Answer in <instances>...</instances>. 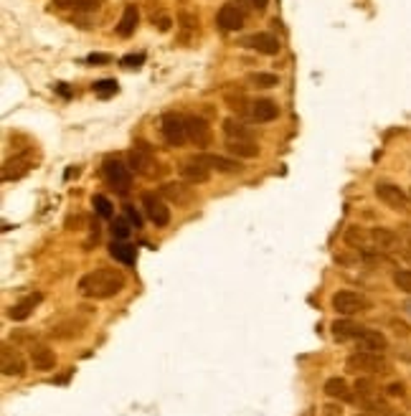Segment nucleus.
Returning a JSON list of instances; mask_svg holds the SVG:
<instances>
[{
  "label": "nucleus",
  "instance_id": "1",
  "mask_svg": "<svg viewBox=\"0 0 411 416\" xmlns=\"http://www.w3.org/2000/svg\"><path fill=\"white\" fill-rule=\"evenodd\" d=\"M79 292L89 299H110L125 290V274L112 267H99L79 279Z\"/></svg>",
  "mask_w": 411,
  "mask_h": 416
},
{
  "label": "nucleus",
  "instance_id": "2",
  "mask_svg": "<svg viewBox=\"0 0 411 416\" xmlns=\"http://www.w3.org/2000/svg\"><path fill=\"white\" fill-rule=\"evenodd\" d=\"M345 368L350 373H368V376H381L389 373L391 363L384 358V353H366V350H356L348 355Z\"/></svg>",
  "mask_w": 411,
  "mask_h": 416
},
{
  "label": "nucleus",
  "instance_id": "3",
  "mask_svg": "<svg viewBox=\"0 0 411 416\" xmlns=\"http://www.w3.org/2000/svg\"><path fill=\"white\" fill-rule=\"evenodd\" d=\"M127 160H130V168H133L135 173L147 178V181H155V178H160L163 175V165L158 163V158H155L153 150H150L147 145L133 147L130 155H127Z\"/></svg>",
  "mask_w": 411,
  "mask_h": 416
},
{
  "label": "nucleus",
  "instance_id": "4",
  "mask_svg": "<svg viewBox=\"0 0 411 416\" xmlns=\"http://www.w3.org/2000/svg\"><path fill=\"white\" fill-rule=\"evenodd\" d=\"M333 310L338 312V315H345V318H350V315H358V312H366L371 307V302L366 297H363L361 292H353V290H341L333 295Z\"/></svg>",
  "mask_w": 411,
  "mask_h": 416
},
{
  "label": "nucleus",
  "instance_id": "5",
  "mask_svg": "<svg viewBox=\"0 0 411 416\" xmlns=\"http://www.w3.org/2000/svg\"><path fill=\"white\" fill-rule=\"evenodd\" d=\"M160 135L165 140L167 145H183V142H188V127H186V117L181 114H175V112H167L163 114L160 119Z\"/></svg>",
  "mask_w": 411,
  "mask_h": 416
},
{
  "label": "nucleus",
  "instance_id": "6",
  "mask_svg": "<svg viewBox=\"0 0 411 416\" xmlns=\"http://www.w3.org/2000/svg\"><path fill=\"white\" fill-rule=\"evenodd\" d=\"M105 178L117 193H127L133 188V168H127L119 160H107L105 163Z\"/></svg>",
  "mask_w": 411,
  "mask_h": 416
},
{
  "label": "nucleus",
  "instance_id": "7",
  "mask_svg": "<svg viewBox=\"0 0 411 416\" xmlns=\"http://www.w3.org/2000/svg\"><path fill=\"white\" fill-rule=\"evenodd\" d=\"M376 198L389 208H394V211H406L409 208V195L404 193V188L394 186V183H376Z\"/></svg>",
  "mask_w": 411,
  "mask_h": 416
},
{
  "label": "nucleus",
  "instance_id": "8",
  "mask_svg": "<svg viewBox=\"0 0 411 416\" xmlns=\"http://www.w3.org/2000/svg\"><path fill=\"white\" fill-rule=\"evenodd\" d=\"M216 23L226 34L239 31V28H244V10H241L237 3H226V6H221V10H218Z\"/></svg>",
  "mask_w": 411,
  "mask_h": 416
},
{
  "label": "nucleus",
  "instance_id": "9",
  "mask_svg": "<svg viewBox=\"0 0 411 416\" xmlns=\"http://www.w3.org/2000/svg\"><path fill=\"white\" fill-rule=\"evenodd\" d=\"M142 206H145V216L155 226H167L170 223V208L153 193H145L142 195Z\"/></svg>",
  "mask_w": 411,
  "mask_h": 416
},
{
  "label": "nucleus",
  "instance_id": "10",
  "mask_svg": "<svg viewBox=\"0 0 411 416\" xmlns=\"http://www.w3.org/2000/svg\"><path fill=\"white\" fill-rule=\"evenodd\" d=\"M0 371H3V376H23L26 373V361H23V355L15 350V348H10L6 343L3 346V350H0Z\"/></svg>",
  "mask_w": 411,
  "mask_h": 416
},
{
  "label": "nucleus",
  "instance_id": "11",
  "mask_svg": "<svg viewBox=\"0 0 411 416\" xmlns=\"http://www.w3.org/2000/svg\"><path fill=\"white\" fill-rule=\"evenodd\" d=\"M195 158L201 160L209 170H216V173H223V175L241 173V163H239V160L223 158V155H214V153H201V155H195Z\"/></svg>",
  "mask_w": 411,
  "mask_h": 416
},
{
  "label": "nucleus",
  "instance_id": "12",
  "mask_svg": "<svg viewBox=\"0 0 411 416\" xmlns=\"http://www.w3.org/2000/svg\"><path fill=\"white\" fill-rule=\"evenodd\" d=\"M371 242L376 244L378 251H398L404 244H401V236L396 234L394 229H386V226H376L371 229Z\"/></svg>",
  "mask_w": 411,
  "mask_h": 416
},
{
  "label": "nucleus",
  "instance_id": "13",
  "mask_svg": "<svg viewBox=\"0 0 411 416\" xmlns=\"http://www.w3.org/2000/svg\"><path fill=\"white\" fill-rule=\"evenodd\" d=\"M244 46L254 49L257 54H264V56H277L279 54V38L274 34H254L249 38H244Z\"/></svg>",
  "mask_w": 411,
  "mask_h": 416
},
{
  "label": "nucleus",
  "instance_id": "14",
  "mask_svg": "<svg viewBox=\"0 0 411 416\" xmlns=\"http://www.w3.org/2000/svg\"><path fill=\"white\" fill-rule=\"evenodd\" d=\"M33 168V163H31V155H15V158L6 160L3 163V181L10 183V181H18V178H23V175L28 173Z\"/></svg>",
  "mask_w": 411,
  "mask_h": 416
},
{
  "label": "nucleus",
  "instance_id": "15",
  "mask_svg": "<svg viewBox=\"0 0 411 416\" xmlns=\"http://www.w3.org/2000/svg\"><path fill=\"white\" fill-rule=\"evenodd\" d=\"M249 117L259 125H264V122H272V119L279 117V107L277 102L272 99H257V102L249 104Z\"/></svg>",
  "mask_w": 411,
  "mask_h": 416
},
{
  "label": "nucleus",
  "instance_id": "16",
  "mask_svg": "<svg viewBox=\"0 0 411 416\" xmlns=\"http://www.w3.org/2000/svg\"><path fill=\"white\" fill-rule=\"evenodd\" d=\"M43 302V295L41 292H31V295H26V297L21 299V302H15L10 310H8V318L15 320V322H21V320L31 318V312L36 310V307Z\"/></svg>",
  "mask_w": 411,
  "mask_h": 416
},
{
  "label": "nucleus",
  "instance_id": "17",
  "mask_svg": "<svg viewBox=\"0 0 411 416\" xmlns=\"http://www.w3.org/2000/svg\"><path fill=\"white\" fill-rule=\"evenodd\" d=\"M358 350H366V353H384L389 348V340L381 330H363L361 338L356 340Z\"/></svg>",
  "mask_w": 411,
  "mask_h": 416
},
{
  "label": "nucleus",
  "instance_id": "18",
  "mask_svg": "<svg viewBox=\"0 0 411 416\" xmlns=\"http://www.w3.org/2000/svg\"><path fill=\"white\" fill-rule=\"evenodd\" d=\"M178 170H181V175L188 183H206L211 178V170L203 165V163L195 158V155H193V158H188V160H183Z\"/></svg>",
  "mask_w": 411,
  "mask_h": 416
},
{
  "label": "nucleus",
  "instance_id": "19",
  "mask_svg": "<svg viewBox=\"0 0 411 416\" xmlns=\"http://www.w3.org/2000/svg\"><path fill=\"white\" fill-rule=\"evenodd\" d=\"M188 127V142H195L198 147H206L211 142V127L203 117H186Z\"/></svg>",
  "mask_w": 411,
  "mask_h": 416
},
{
  "label": "nucleus",
  "instance_id": "20",
  "mask_svg": "<svg viewBox=\"0 0 411 416\" xmlns=\"http://www.w3.org/2000/svg\"><path fill=\"white\" fill-rule=\"evenodd\" d=\"M31 363L36 371H54L56 366V353L49 346H31Z\"/></svg>",
  "mask_w": 411,
  "mask_h": 416
},
{
  "label": "nucleus",
  "instance_id": "21",
  "mask_svg": "<svg viewBox=\"0 0 411 416\" xmlns=\"http://www.w3.org/2000/svg\"><path fill=\"white\" fill-rule=\"evenodd\" d=\"M82 330H84L82 320L69 318V320H61V322H56V325L51 327L49 333H51V338H56V340H71V338H79V335H82Z\"/></svg>",
  "mask_w": 411,
  "mask_h": 416
},
{
  "label": "nucleus",
  "instance_id": "22",
  "mask_svg": "<svg viewBox=\"0 0 411 416\" xmlns=\"http://www.w3.org/2000/svg\"><path fill=\"white\" fill-rule=\"evenodd\" d=\"M140 23V10L137 6H125V10H122V18H119L117 23V36L119 38H130V36L135 34V28H137Z\"/></svg>",
  "mask_w": 411,
  "mask_h": 416
},
{
  "label": "nucleus",
  "instance_id": "23",
  "mask_svg": "<svg viewBox=\"0 0 411 416\" xmlns=\"http://www.w3.org/2000/svg\"><path fill=\"white\" fill-rule=\"evenodd\" d=\"M160 193L165 195L167 201L178 203V206H188V203L193 201V191L186 188L183 183H165V186L160 188Z\"/></svg>",
  "mask_w": 411,
  "mask_h": 416
},
{
  "label": "nucleus",
  "instance_id": "24",
  "mask_svg": "<svg viewBox=\"0 0 411 416\" xmlns=\"http://www.w3.org/2000/svg\"><path fill=\"white\" fill-rule=\"evenodd\" d=\"M363 330H366V327H361L358 322H353V320H335L333 322V335L335 340H341V343H345V340H358Z\"/></svg>",
  "mask_w": 411,
  "mask_h": 416
},
{
  "label": "nucleus",
  "instance_id": "25",
  "mask_svg": "<svg viewBox=\"0 0 411 416\" xmlns=\"http://www.w3.org/2000/svg\"><path fill=\"white\" fill-rule=\"evenodd\" d=\"M322 391L328 394V399H335V401H353V389L348 386L345 378H328Z\"/></svg>",
  "mask_w": 411,
  "mask_h": 416
},
{
  "label": "nucleus",
  "instance_id": "26",
  "mask_svg": "<svg viewBox=\"0 0 411 416\" xmlns=\"http://www.w3.org/2000/svg\"><path fill=\"white\" fill-rule=\"evenodd\" d=\"M110 257L119 264H127L133 267L135 264V246H130L127 242H119V239H112L110 244Z\"/></svg>",
  "mask_w": 411,
  "mask_h": 416
},
{
  "label": "nucleus",
  "instance_id": "27",
  "mask_svg": "<svg viewBox=\"0 0 411 416\" xmlns=\"http://www.w3.org/2000/svg\"><path fill=\"white\" fill-rule=\"evenodd\" d=\"M226 150L237 158H257L259 145L254 140H226Z\"/></svg>",
  "mask_w": 411,
  "mask_h": 416
},
{
  "label": "nucleus",
  "instance_id": "28",
  "mask_svg": "<svg viewBox=\"0 0 411 416\" xmlns=\"http://www.w3.org/2000/svg\"><path fill=\"white\" fill-rule=\"evenodd\" d=\"M353 391L358 394V401L366 406V403H371V401H376L378 399V386L371 378H358L356 381V386H353Z\"/></svg>",
  "mask_w": 411,
  "mask_h": 416
},
{
  "label": "nucleus",
  "instance_id": "29",
  "mask_svg": "<svg viewBox=\"0 0 411 416\" xmlns=\"http://www.w3.org/2000/svg\"><path fill=\"white\" fill-rule=\"evenodd\" d=\"M223 135H226V140H254L251 138L249 127H244L239 119H234V117L223 119Z\"/></svg>",
  "mask_w": 411,
  "mask_h": 416
},
{
  "label": "nucleus",
  "instance_id": "30",
  "mask_svg": "<svg viewBox=\"0 0 411 416\" xmlns=\"http://www.w3.org/2000/svg\"><path fill=\"white\" fill-rule=\"evenodd\" d=\"M246 84H251V87H259V89H272V87H277V84H279V77H277V74L254 71V74H249V77H246Z\"/></svg>",
  "mask_w": 411,
  "mask_h": 416
},
{
  "label": "nucleus",
  "instance_id": "31",
  "mask_svg": "<svg viewBox=\"0 0 411 416\" xmlns=\"http://www.w3.org/2000/svg\"><path fill=\"white\" fill-rule=\"evenodd\" d=\"M363 409H366V416H404V414H401V411L391 409L389 403L381 401V399H376V401L366 403Z\"/></svg>",
  "mask_w": 411,
  "mask_h": 416
},
{
  "label": "nucleus",
  "instance_id": "32",
  "mask_svg": "<svg viewBox=\"0 0 411 416\" xmlns=\"http://www.w3.org/2000/svg\"><path fill=\"white\" fill-rule=\"evenodd\" d=\"M130 234H133V221L130 218H114L112 221V236L114 239H119V242H127L130 239Z\"/></svg>",
  "mask_w": 411,
  "mask_h": 416
},
{
  "label": "nucleus",
  "instance_id": "33",
  "mask_svg": "<svg viewBox=\"0 0 411 416\" xmlns=\"http://www.w3.org/2000/svg\"><path fill=\"white\" fill-rule=\"evenodd\" d=\"M366 239H371V236H366V231H363L361 226H350V229L345 231V244H348V246H358V249H363Z\"/></svg>",
  "mask_w": 411,
  "mask_h": 416
},
{
  "label": "nucleus",
  "instance_id": "34",
  "mask_svg": "<svg viewBox=\"0 0 411 416\" xmlns=\"http://www.w3.org/2000/svg\"><path fill=\"white\" fill-rule=\"evenodd\" d=\"M94 94L102 99L112 97V94H117V82L114 79H102V82L94 84Z\"/></svg>",
  "mask_w": 411,
  "mask_h": 416
},
{
  "label": "nucleus",
  "instance_id": "35",
  "mask_svg": "<svg viewBox=\"0 0 411 416\" xmlns=\"http://www.w3.org/2000/svg\"><path fill=\"white\" fill-rule=\"evenodd\" d=\"M91 206H94V211H97L102 218H112V203L107 195H94V198H91Z\"/></svg>",
  "mask_w": 411,
  "mask_h": 416
},
{
  "label": "nucleus",
  "instance_id": "36",
  "mask_svg": "<svg viewBox=\"0 0 411 416\" xmlns=\"http://www.w3.org/2000/svg\"><path fill=\"white\" fill-rule=\"evenodd\" d=\"M394 285H396L401 292H406V295H411V269L394 272Z\"/></svg>",
  "mask_w": 411,
  "mask_h": 416
},
{
  "label": "nucleus",
  "instance_id": "37",
  "mask_svg": "<svg viewBox=\"0 0 411 416\" xmlns=\"http://www.w3.org/2000/svg\"><path fill=\"white\" fill-rule=\"evenodd\" d=\"M391 330H394V335H398V338H409L411 335V327L406 325L404 320H396V318H391Z\"/></svg>",
  "mask_w": 411,
  "mask_h": 416
},
{
  "label": "nucleus",
  "instance_id": "38",
  "mask_svg": "<svg viewBox=\"0 0 411 416\" xmlns=\"http://www.w3.org/2000/svg\"><path fill=\"white\" fill-rule=\"evenodd\" d=\"M105 0H77V8L74 10H82V13H89V10H97Z\"/></svg>",
  "mask_w": 411,
  "mask_h": 416
},
{
  "label": "nucleus",
  "instance_id": "39",
  "mask_svg": "<svg viewBox=\"0 0 411 416\" xmlns=\"http://www.w3.org/2000/svg\"><path fill=\"white\" fill-rule=\"evenodd\" d=\"M142 61H145V56L137 54V56H125V59H122V61H119V64H122L125 69H137V66H140V64H142Z\"/></svg>",
  "mask_w": 411,
  "mask_h": 416
},
{
  "label": "nucleus",
  "instance_id": "40",
  "mask_svg": "<svg viewBox=\"0 0 411 416\" xmlns=\"http://www.w3.org/2000/svg\"><path fill=\"white\" fill-rule=\"evenodd\" d=\"M241 3H244V6H249L251 10H257V13H264L267 3H269V0H241Z\"/></svg>",
  "mask_w": 411,
  "mask_h": 416
},
{
  "label": "nucleus",
  "instance_id": "41",
  "mask_svg": "<svg viewBox=\"0 0 411 416\" xmlns=\"http://www.w3.org/2000/svg\"><path fill=\"white\" fill-rule=\"evenodd\" d=\"M125 216H127V218H130V221H133L135 229H140V226H142V218H140V214H137V211H135L133 206H125Z\"/></svg>",
  "mask_w": 411,
  "mask_h": 416
},
{
  "label": "nucleus",
  "instance_id": "42",
  "mask_svg": "<svg viewBox=\"0 0 411 416\" xmlns=\"http://www.w3.org/2000/svg\"><path fill=\"white\" fill-rule=\"evenodd\" d=\"M389 396H404L406 394V389H404V383H391L389 389Z\"/></svg>",
  "mask_w": 411,
  "mask_h": 416
},
{
  "label": "nucleus",
  "instance_id": "43",
  "mask_svg": "<svg viewBox=\"0 0 411 416\" xmlns=\"http://www.w3.org/2000/svg\"><path fill=\"white\" fill-rule=\"evenodd\" d=\"M56 8H61V10H66V8H77V0H51Z\"/></svg>",
  "mask_w": 411,
  "mask_h": 416
},
{
  "label": "nucleus",
  "instance_id": "44",
  "mask_svg": "<svg viewBox=\"0 0 411 416\" xmlns=\"http://www.w3.org/2000/svg\"><path fill=\"white\" fill-rule=\"evenodd\" d=\"M87 61H89V64H107V61H110V56H107V54H91Z\"/></svg>",
  "mask_w": 411,
  "mask_h": 416
},
{
  "label": "nucleus",
  "instance_id": "45",
  "mask_svg": "<svg viewBox=\"0 0 411 416\" xmlns=\"http://www.w3.org/2000/svg\"><path fill=\"white\" fill-rule=\"evenodd\" d=\"M343 411H341V406H335V403H328L325 406V416H341Z\"/></svg>",
  "mask_w": 411,
  "mask_h": 416
},
{
  "label": "nucleus",
  "instance_id": "46",
  "mask_svg": "<svg viewBox=\"0 0 411 416\" xmlns=\"http://www.w3.org/2000/svg\"><path fill=\"white\" fill-rule=\"evenodd\" d=\"M401 257H404L406 262L411 264V242H409V244H404V246H401Z\"/></svg>",
  "mask_w": 411,
  "mask_h": 416
},
{
  "label": "nucleus",
  "instance_id": "47",
  "mask_svg": "<svg viewBox=\"0 0 411 416\" xmlns=\"http://www.w3.org/2000/svg\"><path fill=\"white\" fill-rule=\"evenodd\" d=\"M158 28H160V31H167V28H170V18H160V21H158Z\"/></svg>",
  "mask_w": 411,
  "mask_h": 416
},
{
  "label": "nucleus",
  "instance_id": "48",
  "mask_svg": "<svg viewBox=\"0 0 411 416\" xmlns=\"http://www.w3.org/2000/svg\"><path fill=\"white\" fill-rule=\"evenodd\" d=\"M404 310H406V312H409V315H411V299H409V302H406V305H404Z\"/></svg>",
  "mask_w": 411,
  "mask_h": 416
}]
</instances>
